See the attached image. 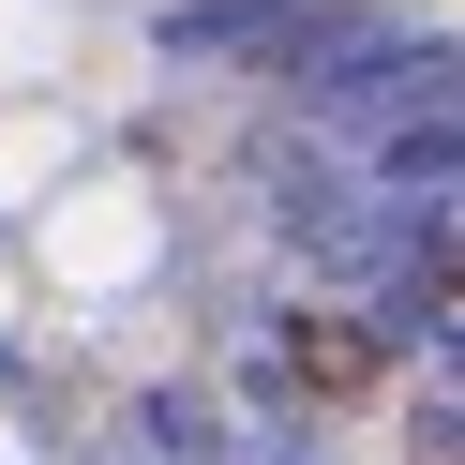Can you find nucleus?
Instances as JSON below:
<instances>
[{"label": "nucleus", "instance_id": "1", "mask_svg": "<svg viewBox=\"0 0 465 465\" xmlns=\"http://www.w3.org/2000/svg\"><path fill=\"white\" fill-rule=\"evenodd\" d=\"M0 465H465V105L0 0Z\"/></svg>", "mask_w": 465, "mask_h": 465}]
</instances>
